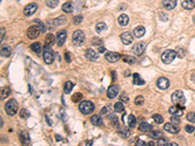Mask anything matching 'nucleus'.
<instances>
[{
  "instance_id": "f257e3e1",
  "label": "nucleus",
  "mask_w": 195,
  "mask_h": 146,
  "mask_svg": "<svg viewBox=\"0 0 195 146\" xmlns=\"http://www.w3.org/2000/svg\"><path fill=\"white\" fill-rule=\"evenodd\" d=\"M172 101L175 105H178L179 107L184 108L185 103V97L182 91H176L175 93L172 94Z\"/></svg>"
},
{
  "instance_id": "f03ea898",
  "label": "nucleus",
  "mask_w": 195,
  "mask_h": 146,
  "mask_svg": "<svg viewBox=\"0 0 195 146\" xmlns=\"http://www.w3.org/2000/svg\"><path fill=\"white\" fill-rule=\"evenodd\" d=\"M19 104L16 100L12 98V100H8L5 104V111L9 116H14L18 111Z\"/></svg>"
},
{
  "instance_id": "7ed1b4c3",
  "label": "nucleus",
  "mask_w": 195,
  "mask_h": 146,
  "mask_svg": "<svg viewBox=\"0 0 195 146\" xmlns=\"http://www.w3.org/2000/svg\"><path fill=\"white\" fill-rule=\"evenodd\" d=\"M43 58H44L45 64H51L55 60V53L54 51L51 49L50 46L45 45L43 47Z\"/></svg>"
},
{
  "instance_id": "20e7f679",
  "label": "nucleus",
  "mask_w": 195,
  "mask_h": 146,
  "mask_svg": "<svg viewBox=\"0 0 195 146\" xmlns=\"http://www.w3.org/2000/svg\"><path fill=\"white\" fill-rule=\"evenodd\" d=\"M79 110L82 114L88 115V114H91L95 110V105H94L92 101L84 100L79 104Z\"/></svg>"
},
{
  "instance_id": "39448f33",
  "label": "nucleus",
  "mask_w": 195,
  "mask_h": 146,
  "mask_svg": "<svg viewBox=\"0 0 195 146\" xmlns=\"http://www.w3.org/2000/svg\"><path fill=\"white\" fill-rule=\"evenodd\" d=\"M177 57L176 51L173 50H166L165 52H163L161 56V60L165 64H169L172 61L175 60V58Z\"/></svg>"
},
{
  "instance_id": "423d86ee",
  "label": "nucleus",
  "mask_w": 195,
  "mask_h": 146,
  "mask_svg": "<svg viewBox=\"0 0 195 146\" xmlns=\"http://www.w3.org/2000/svg\"><path fill=\"white\" fill-rule=\"evenodd\" d=\"M85 40V33L82 30H76L72 34V43L75 46H80Z\"/></svg>"
},
{
  "instance_id": "0eeeda50",
  "label": "nucleus",
  "mask_w": 195,
  "mask_h": 146,
  "mask_svg": "<svg viewBox=\"0 0 195 146\" xmlns=\"http://www.w3.org/2000/svg\"><path fill=\"white\" fill-rule=\"evenodd\" d=\"M40 32H41V29L38 25H31L27 28L26 35L29 39H35L38 37Z\"/></svg>"
},
{
  "instance_id": "6e6552de",
  "label": "nucleus",
  "mask_w": 195,
  "mask_h": 146,
  "mask_svg": "<svg viewBox=\"0 0 195 146\" xmlns=\"http://www.w3.org/2000/svg\"><path fill=\"white\" fill-rule=\"evenodd\" d=\"M146 43L144 42H139L133 46V52H134L136 56H142L143 54L144 50H146Z\"/></svg>"
},
{
  "instance_id": "1a4fd4ad",
  "label": "nucleus",
  "mask_w": 195,
  "mask_h": 146,
  "mask_svg": "<svg viewBox=\"0 0 195 146\" xmlns=\"http://www.w3.org/2000/svg\"><path fill=\"white\" fill-rule=\"evenodd\" d=\"M37 10V4L36 3H30L28 4L27 6L25 7V9H23V14L27 17H30V16H32L35 12Z\"/></svg>"
},
{
  "instance_id": "9d476101",
  "label": "nucleus",
  "mask_w": 195,
  "mask_h": 146,
  "mask_svg": "<svg viewBox=\"0 0 195 146\" xmlns=\"http://www.w3.org/2000/svg\"><path fill=\"white\" fill-rule=\"evenodd\" d=\"M156 85L160 90H167L170 87V81L165 77H160L156 81Z\"/></svg>"
},
{
  "instance_id": "9b49d317",
  "label": "nucleus",
  "mask_w": 195,
  "mask_h": 146,
  "mask_svg": "<svg viewBox=\"0 0 195 146\" xmlns=\"http://www.w3.org/2000/svg\"><path fill=\"white\" fill-rule=\"evenodd\" d=\"M121 40H122L123 44L125 45H130L131 43L134 41V36L130 32H123L121 34Z\"/></svg>"
},
{
  "instance_id": "f8f14e48",
  "label": "nucleus",
  "mask_w": 195,
  "mask_h": 146,
  "mask_svg": "<svg viewBox=\"0 0 195 146\" xmlns=\"http://www.w3.org/2000/svg\"><path fill=\"white\" fill-rule=\"evenodd\" d=\"M164 130L170 133H178L179 132V128L178 127V125L173 124V123L165 124L164 125Z\"/></svg>"
},
{
  "instance_id": "ddd939ff",
  "label": "nucleus",
  "mask_w": 195,
  "mask_h": 146,
  "mask_svg": "<svg viewBox=\"0 0 195 146\" xmlns=\"http://www.w3.org/2000/svg\"><path fill=\"white\" fill-rule=\"evenodd\" d=\"M121 56L118 53H113V52H108L105 54V60L109 62H116L120 60Z\"/></svg>"
},
{
  "instance_id": "4468645a",
  "label": "nucleus",
  "mask_w": 195,
  "mask_h": 146,
  "mask_svg": "<svg viewBox=\"0 0 195 146\" xmlns=\"http://www.w3.org/2000/svg\"><path fill=\"white\" fill-rule=\"evenodd\" d=\"M119 90H120L119 86H117V85L110 86L108 88V90H107V97L109 98H114L117 96V94H118Z\"/></svg>"
},
{
  "instance_id": "2eb2a0df",
  "label": "nucleus",
  "mask_w": 195,
  "mask_h": 146,
  "mask_svg": "<svg viewBox=\"0 0 195 146\" xmlns=\"http://www.w3.org/2000/svg\"><path fill=\"white\" fill-rule=\"evenodd\" d=\"M183 110H184V108L179 107V106H178V105H175V106H171V107L169 108V112L173 116L181 117L183 114Z\"/></svg>"
},
{
  "instance_id": "dca6fc26",
  "label": "nucleus",
  "mask_w": 195,
  "mask_h": 146,
  "mask_svg": "<svg viewBox=\"0 0 195 146\" xmlns=\"http://www.w3.org/2000/svg\"><path fill=\"white\" fill-rule=\"evenodd\" d=\"M66 31L65 30H61L57 33V43L58 46H62L64 44L66 40Z\"/></svg>"
},
{
  "instance_id": "f3484780",
  "label": "nucleus",
  "mask_w": 195,
  "mask_h": 146,
  "mask_svg": "<svg viewBox=\"0 0 195 146\" xmlns=\"http://www.w3.org/2000/svg\"><path fill=\"white\" fill-rule=\"evenodd\" d=\"M85 57L91 61H96L98 58H99V55H98L97 52H95V51L92 50V49H87L85 52Z\"/></svg>"
},
{
  "instance_id": "a211bd4d",
  "label": "nucleus",
  "mask_w": 195,
  "mask_h": 146,
  "mask_svg": "<svg viewBox=\"0 0 195 146\" xmlns=\"http://www.w3.org/2000/svg\"><path fill=\"white\" fill-rule=\"evenodd\" d=\"M20 141L22 145H27L30 142V139H29V135L27 133V132L22 131L20 133Z\"/></svg>"
},
{
  "instance_id": "6ab92c4d",
  "label": "nucleus",
  "mask_w": 195,
  "mask_h": 146,
  "mask_svg": "<svg viewBox=\"0 0 195 146\" xmlns=\"http://www.w3.org/2000/svg\"><path fill=\"white\" fill-rule=\"evenodd\" d=\"M162 2H163L164 7H165V9L172 10L176 7V5H177L178 0H163Z\"/></svg>"
},
{
  "instance_id": "aec40b11",
  "label": "nucleus",
  "mask_w": 195,
  "mask_h": 146,
  "mask_svg": "<svg viewBox=\"0 0 195 146\" xmlns=\"http://www.w3.org/2000/svg\"><path fill=\"white\" fill-rule=\"evenodd\" d=\"M65 22H66V19L64 17H60V18L52 19V21L49 22L48 23L49 25H53V26H58V25H64Z\"/></svg>"
},
{
  "instance_id": "412c9836",
  "label": "nucleus",
  "mask_w": 195,
  "mask_h": 146,
  "mask_svg": "<svg viewBox=\"0 0 195 146\" xmlns=\"http://www.w3.org/2000/svg\"><path fill=\"white\" fill-rule=\"evenodd\" d=\"M134 35H135V37L136 38H140V37H142L144 33H146V28H144L143 26L142 25H140V26H136V28L134 29Z\"/></svg>"
},
{
  "instance_id": "4be33fe9",
  "label": "nucleus",
  "mask_w": 195,
  "mask_h": 146,
  "mask_svg": "<svg viewBox=\"0 0 195 146\" xmlns=\"http://www.w3.org/2000/svg\"><path fill=\"white\" fill-rule=\"evenodd\" d=\"M152 129H153L152 125L146 123V122H142V123L139 126V130L142 133H147L149 131H152Z\"/></svg>"
},
{
  "instance_id": "5701e85b",
  "label": "nucleus",
  "mask_w": 195,
  "mask_h": 146,
  "mask_svg": "<svg viewBox=\"0 0 195 146\" xmlns=\"http://www.w3.org/2000/svg\"><path fill=\"white\" fill-rule=\"evenodd\" d=\"M182 6L183 9L186 10H191L195 7V2L193 0H183L182 2Z\"/></svg>"
},
{
  "instance_id": "b1692460",
  "label": "nucleus",
  "mask_w": 195,
  "mask_h": 146,
  "mask_svg": "<svg viewBox=\"0 0 195 146\" xmlns=\"http://www.w3.org/2000/svg\"><path fill=\"white\" fill-rule=\"evenodd\" d=\"M91 122L94 126H97V127H100L103 125V119L100 115H93L91 117Z\"/></svg>"
},
{
  "instance_id": "393cba45",
  "label": "nucleus",
  "mask_w": 195,
  "mask_h": 146,
  "mask_svg": "<svg viewBox=\"0 0 195 146\" xmlns=\"http://www.w3.org/2000/svg\"><path fill=\"white\" fill-rule=\"evenodd\" d=\"M133 81H134V84H136V85L142 86V85L146 84V81H144L143 79L140 77V75L138 73H135L134 75H133Z\"/></svg>"
},
{
  "instance_id": "a878e982",
  "label": "nucleus",
  "mask_w": 195,
  "mask_h": 146,
  "mask_svg": "<svg viewBox=\"0 0 195 146\" xmlns=\"http://www.w3.org/2000/svg\"><path fill=\"white\" fill-rule=\"evenodd\" d=\"M55 41H56V39H55V36H54L52 33L46 35V38H45V45L52 47V46L55 44Z\"/></svg>"
},
{
  "instance_id": "bb28decb",
  "label": "nucleus",
  "mask_w": 195,
  "mask_h": 146,
  "mask_svg": "<svg viewBox=\"0 0 195 146\" xmlns=\"http://www.w3.org/2000/svg\"><path fill=\"white\" fill-rule=\"evenodd\" d=\"M118 22H119V25H122V26L127 25L128 22H129V17H128L127 15L122 14L121 16H119V18H118Z\"/></svg>"
},
{
  "instance_id": "cd10ccee",
  "label": "nucleus",
  "mask_w": 195,
  "mask_h": 146,
  "mask_svg": "<svg viewBox=\"0 0 195 146\" xmlns=\"http://www.w3.org/2000/svg\"><path fill=\"white\" fill-rule=\"evenodd\" d=\"M62 11H64V12H65V13H71L72 10H73L72 3L70 2V1H68V2L64 3V5L62 6Z\"/></svg>"
},
{
  "instance_id": "c85d7f7f",
  "label": "nucleus",
  "mask_w": 195,
  "mask_h": 146,
  "mask_svg": "<svg viewBox=\"0 0 195 146\" xmlns=\"http://www.w3.org/2000/svg\"><path fill=\"white\" fill-rule=\"evenodd\" d=\"M30 49L32 52L36 53L37 55H39L41 53V45L39 42H35V43H32V44L30 45Z\"/></svg>"
},
{
  "instance_id": "c756f323",
  "label": "nucleus",
  "mask_w": 195,
  "mask_h": 146,
  "mask_svg": "<svg viewBox=\"0 0 195 146\" xmlns=\"http://www.w3.org/2000/svg\"><path fill=\"white\" fill-rule=\"evenodd\" d=\"M136 120L134 115H128V120H127V125L129 126L130 128H135L136 127Z\"/></svg>"
},
{
  "instance_id": "7c9ffc66",
  "label": "nucleus",
  "mask_w": 195,
  "mask_h": 146,
  "mask_svg": "<svg viewBox=\"0 0 195 146\" xmlns=\"http://www.w3.org/2000/svg\"><path fill=\"white\" fill-rule=\"evenodd\" d=\"M73 87H74V84H73L71 81H66V82L64 83V93H65V94H69V93L72 91Z\"/></svg>"
},
{
  "instance_id": "2f4dec72",
  "label": "nucleus",
  "mask_w": 195,
  "mask_h": 146,
  "mask_svg": "<svg viewBox=\"0 0 195 146\" xmlns=\"http://www.w3.org/2000/svg\"><path fill=\"white\" fill-rule=\"evenodd\" d=\"M11 55V49L10 47L8 46H3L1 48V56L4 57V58H7L9 57Z\"/></svg>"
},
{
  "instance_id": "473e14b6",
  "label": "nucleus",
  "mask_w": 195,
  "mask_h": 146,
  "mask_svg": "<svg viewBox=\"0 0 195 146\" xmlns=\"http://www.w3.org/2000/svg\"><path fill=\"white\" fill-rule=\"evenodd\" d=\"M118 133H119V135L121 136L124 137V139H126V137H128L129 136H130V131H129V129L126 128V127L121 128L119 131H118Z\"/></svg>"
},
{
  "instance_id": "72a5a7b5",
  "label": "nucleus",
  "mask_w": 195,
  "mask_h": 146,
  "mask_svg": "<svg viewBox=\"0 0 195 146\" xmlns=\"http://www.w3.org/2000/svg\"><path fill=\"white\" fill-rule=\"evenodd\" d=\"M124 109H125V106L123 105L122 103V101H120V102H116V103L114 104V110L116 112H123L124 111Z\"/></svg>"
},
{
  "instance_id": "f704fd0d",
  "label": "nucleus",
  "mask_w": 195,
  "mask_h": 146,
  "mask_svg": "<svg viewBox=\"0 0 195 146\" xmlns=\"http://www.w3.org/2000/svg\"><path fill=\"white\" fill-rule=\"evenodd\" d=\"M163 136V133L161 131H158V130H155V131L152 132L151 133V137L154 139H159Z\"/></svg>"
},
{
  "instance_id": "c9c22d12",
  "label": "nucleus",
  "mask_w": 195,
  "mask_h": 146,
  "mask_svg": "<svg viewBox=\"0 0 195 146\" xmlns=\"http://www.w3.org/2000/svg\"><path fill=\"white\" fill-rule=\"evenodd\" d=\"M104 29H106V25L104 22H99L96 25V31L98 33H100L101 31H104Z\"/></svg>"
},
{
  "instance_id": "e433bc0d",
  "label": "nucleus",
  "mask_w": 195,
  "mask_h": 146,
  "mask_svg": "<svg viewBox=\"0 0 195 146\" xmlns=\"http://www.w3.org/2000/svg\"><path fill=\"white\" fill-rule=\"evenodd\" d=\"M123 61L125 62H127L129 64H134L136 62V58L134 57H131V56H123Z\"/></svg>"
},
{
  "instance_id": "4c0bfd02",
  "label": "nucleus",
  "mask_w": 195,
  "mask_h": 146,
  "mask_svg": "<svg viewBox=\"0 0 195 146\" xmlns=\"http://www.w3.org/2000/svg\"><path fill=\"white\" fill-rule=\"evenodd\" d=\"M9 94H10V89L8 87H4V88L1 89V100L6 98Z\"/></svg>"
},
{
  "instance_id": "58836bf2",
  "label": "nucleus",
  "mask_w": 195,
  "mask_h": 146,
  "mask_svg": "<svg viewBox=\"0 0 195 146\" xmlns=\"http://www.w3.org/2000/svg\"><path fill=\"white\" fill-rule=\"evenodd\" d=\"M152 119L154 120L156 124H162L164 121L163 117L160 115V114H153V115H152Z\"/></svg>"
},
{
  "instance_id": "ea45409f",
  "label": "nucleus",
  "mask_w": 195,
  "mask_h": 146,
  "mask_svg": "<svg viewBox=\"0 0 195 146\" xmlns=\"http://www.w3.org/2000/svg\"><path fill=\"white\" fill-rule=\"evenodd\" d=\"M82 98H83V96H82V94L80 93H76V94H74L73 96L71 97V100L73 102H79L82 100Z\"/></svg>"
},
{
  "instance_id": "a19ab883",
  "label": "nucleus",
  "mask_w": 195,
  "mask_h": 146,
  "mask_svg": "<svg viewBox=\"0 0 195 146\" xmlns=\"http://www.w3.org/2000/svg\"><path fill=\"white\" fill-rule=\"evenodd\" d=\"M58 4V0H47L46 5L50 8H56Z\"/></svg>"
},
{
  "instance_id": "79ce46f5",
  "label": "nucleus",
  "mask_w": 195,
  "mask_h": 146,
  "mask_svg": "<svg viewBox=\"0 0 195 146\" xmlns=\"http://www.w3.org/2000/svg\"><path fill=\"white\" fill-rule=\"evenodd\" d=\"M20 117H21L22 119H26V118L29 117V112L27 111L26 109H22L21 111H20Z\"/></svg>"
},
{
  "instance_id": "37998d69",
  "label": "nucleus",
  "mask_w": 195,
  "mask_h": 146,
  "mask_svg": "<svg viewBox=\"0 0 195 146\" xmlns=\"http://www.w3.org/2000/svg\"><path fill=\"white\" fill-rule=\"evenodd\" d=\"M143 102H144V98L142 96H138L136 98H135V103L136 105H142L143 104Z\"/></svg>"
},
{
  "instance_id": "c03bdc74",
  "label": "nucleus",
  "mask_w": 195,
  "mask_h": 146,
  "mask_svg": "<svg viewBox=\"0 0 195 146\" xmlns=\"http://www.w3.org/2000/svg\"><path fill=\"white\" fill-rule=\"evenodd\" d=\"M186 119L189 122H192V123H195V112H189L186 115Z\"/></svg>"
},
{
  "instance_id": "a18cd8bd",
  "label": "nucleus",
  "mask_w": 195,
  "mask_h": 146,
  "mask_svg": "<svg viewBox=\"0 0 195 146\" xmlns=\"http://www.w3.org/2000/svg\"><path fill=\"white\" fill-rule=\"evenodd\" d=\"M176 54H177V56L178 58H183L184 57V50L182 49V48H177L176 49Z\"/></svg>"
},
{
  "instance_id": "49530a36",
  "label": "nucleus",
  "mask_w": 195,
  "mask_h": 146,
  "mask_svg": "<svg viewBox=\"0 0 195 146\" xmlns=\"http://www.w3.org/2000/svg\"><path fill=\"white\" fill-rule=\"evenodd\" d=\"M120 100L122 101V102H129L130 98H129V97L125 93H122V94H120Z\"/></svg>"
},
{
  "instance_id": "de8ad7c7",
  "label": "nucleus",
  "mask_w": 195,
  "mask_h": 146,
  "mask_svg": "<svg viewBox=\"0 0 195 146\" xmlns=\"http://www.w3.org/2000/svg\"><path fill=\"white\" fill-rule=\"evenodd\" d=\"M157 144H158V145H161V146L167 145V144H168V140H167L166 139H163V137H161V139H158Z\"/></svg>"
},
{
  "instance_id": "09e8293b",
  "label": "nucleus",
  "mask_w": 195,
  "mask_h": 146,
  "mask_svg": "<svg viewBox=\"0 0 195 146\" xmlns=\"http://www.w3.org/2000/svg\"><path fill=\"white\" fill-rule=\"evenodd\" d=\"M171 122H172L173 124H176V125H178L179 123H181L178 116H173V117L171 118Z\"/></svg>"
},
{
  "instance_id": "8fccbe9b",
  "label": "nucleus",
  "mask_w": 195,
  "mask_h": 146,
  "mask_svg": "<svg viewBox=\"0 0 195 146\" xmlns=\"http://www.w3.org/2000/svg\"><path fill=\"white\" fill-rule=\"evenodd\" d=\"M184 130H185V132L186 133H193L194 132V127L193 126H190V125H186L185 126V128H184Z\"/></svg>"
},
{
  "instance_id": "3c124183",
  "label": "nucleus",
  "mask_w": 195,
  "mask_h": 146,
  "mask_svg": "<svg viewBox=\"0 0 195 146\" xmlns=\"http://www.w3.org/2000/svg\"><path fill=\"white\" fill-rule=\"evenodd\" d=\"M82 21H83V18H82L81 16H77V17H74L73 19V22L75 23V25H79Z\"/></svg>"
},
{
  "instance_id": "603ef678",
  "label": "nucleus",
  "mask_w": 195,
  "mask_h": 146,
  "mask_svg": "<svg viewBox=\"0 0 195 146\" xmlns=\"http://www.w3.org/2000/svg\"><path fill=\"white\" fill-rule=\"evenodd\" d=\"M34 22H36V23H38V25H39V27H40V29H41V32H45V26H44V25L39 21V19H34Z\"/></svg>"
},
{
  "instance_id": "864d4df0",
  "label": "nucleus",
  "mask_w": 195,
  "mask_h": 146,
  "mask_svg": "<svg viewBox=\"0 0 195 146\" xmlns=\"http://www.w3.org/2000/svg\"><path fill=\"white\" fill-rule=\"evenodd\" d=\"M159 18H160V21H162V22H167L168 21V15L166 14H164V13H161L159 16Z\"/></svg>"
},
{
  "instance_id": "5fc2aeb1",
  "label": "nucleus",
  "mask_w": 195,
  "mask_h": 146,
  "mask_svg": "<svg viewBox=\"0 0 195 146\" xmlns=\"http://www.w3.org/2000/svg\"><path fill=\"white\" fill-rule=\"evenodd\" d=\"M64 58H65V61H68V62H70V61H71V57H70L69 52H65V54H64Z\"/></svg>"
},
{
  "instance_id": "6e6d98bb",
  "label": "nucleus",
  "mask_w": 195,
  "mask_h": 146,
  "mask_svg": "<svg viewBox=\"0 0 195 146\" xmlns=\"http://www.w3.org/2000/svg\"><path fill=\"white\" fill-rule=\"evenodd\" d=\"M1 37H0V39H1V42L3 41V38H4V35H5V28L4 27H1Z\"/></svg>"
},
{
  "instance_id": "4d7b16f0",
  "label": "nucleus",
  "mask_w": 195,
  "mask_h": 146,
  "mask_svg": "<svg viewBox=\"0 0 195 146\" xmlns=\"http://www.w3.org/2000/svg\"><path fill=\"white\" fill-rule=\"evenodd\" d=\"M146 143L144 142L143 140H140V139H139V140L136 142V145H140V146H142V145H146Z\"/></svg>"
},
{
  "instance_id": "13d9d810",
  "label": "nucleus",
  "mask_w": 195,
  "mask_h": 146,
  "mask_svg": "<svg viewBox=\"0 0 195 146\" xmlns=\"http://www.w3.org/2000/svg\"><path fill=\"white\" fill-rule=\"evenodd\" d=\"M108 109H109V107H108V106H105V107H104V108H103V110H101V111H100V114H104V113H107Z\"/></svg>"
},
{
  "instance_id": "bf43d9fd",
  "label": "nucleus",
  "mask_w": 195,
  "mask_h": 146,
  "mask_svg": "<svg viewBox=\"0 0 195 146\" xmlns=\"http://www.w3.org/2000/svg\"><path fill=\"white\" fill-rule=\"evenodd\" d=\"M99 52L100 53H104V52H105V49L104 48V47H100V48H99Z\"/></svg>"
},
{
  "instance_id": "052dcab7",
  "label": "nucleus",
  "mask_w": 195,
  "mask_h": 146,
  "mask_svg": "<svg viewBox=\"0 0 195 146\" xmlns=\"http://www.w3.org/2000/svg\"><path fill=\"white\" fill-rule=\"evenodd\" d=\"M147 144H148V145H154V143L152 142V141H149V142H147Z\"/></svg>"
},
{
  "instance_id": "680f3d73",
  "label": "nucleus",
  "mask_w": 195,
  "mask_h": 146,
  "mask_svg": "<svg viewBox=\"0 0 195 146\" xmlns=\"http://www.w3.org/2000/svg\"><path fill=\"white\" fill-rule=\"evenodd\" d=\"M170 145H171V146H178V144H177V143H174V142H173V143H171Z\"/></svg>"
},
{
  "instance_id": "e2e57ef3",
  "label": "nucleus",
  "mask_w": 195,
  "mask_h": 146,
  "mask_svg": "<svg viewBox=\"0 0 195 146\" xmlns=\"http://www.w3.org/2000/svg\"><path fill=\"white\" fill-rule=\"evenodd\" d=\"M18 1H20V0H18Z\"/></svg>"
}]
</instances>
